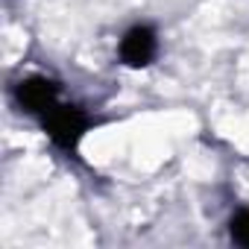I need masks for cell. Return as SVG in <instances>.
<instances>
[{"mask_svg": "<svg viewBox=\"0 0 249 249\" xmlns=\"http://www.w3.org/2000/svg\"><path fill=\"white\" fill-rule=\"evenodd\" d=\"M159 56V36L150 27H132L120 38V59L129 68H147Z\"/></svg>", "mask_w": 249, "mask_h": 249, "instance_id": "obj_2", "label": "cell"}, {"mask_svg": "<svg viewBox=\"0 0 249 249\" xmlns=\"http://www.w3.org/2000/svg\"><path fill=\"white\" fill-rule=\"evenodd\" d=\"M44 126H47L50 138H53L59 147L73 150V147L79 144L82 132H85V120L79 117V111H76V108H71V106H62V103H59L50 114H44Z\"/></svg>", "mask_w": 249, "mask_h": 249, "instance_id": "obj_1", "label": "cell"}, {"mask_svg": "<svg viewBox=\"0 0 249 249\" xmlns=\"http://www.w3.org/2000/svg\"><path fill=\"white\" fill-rule=\"evenodd\" d=\"M229 231H231V240H234V243L249 246V208H240V211L229 220Z\"/></svg>", "mask_w": 249, "mask_h": 249, "instance_id": "obj_3", "label": "cell"}]
</instances>
